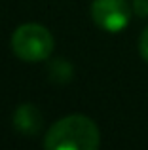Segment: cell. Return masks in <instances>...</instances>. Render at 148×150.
I'll use <instances>...</instances> for the list:
<instances>
[{"label":"cell","mask_w":148,"mask_h":150,"mask_svg":"<svg viewBox=\"0 0 148 150\" xmlns=\"http://www.w3.org/2000/svg\"><path fill=\"white\" fill-rule=\"evenodd\" d=\"M101 133L85 114H68L57 120L44 137V150H99Z\"/></svg>","instance_id":"obj_1"},{"label":"cell","mask_w":148,"mask_h":150,"mask_svg":"<svg viewBox=\"0 0 148 150\" xmlns=\"http://www.w3.org/2000/svg\"><path fill=\"white\" fill-rule=\"evenodd\" d=\"M11 50L21 61H46L53 51V34L40 23H23L11 34Z\"/></svg>","instance_id":"obj_2"},{"label":"cell","mask_w":148,"mask_h":150,"mask_svg":"<svg viewBox=\"0 0 148 150\" xmlns=\"http://www.w3.org/2000/svg\"><path fill=\"white\" fill-rule=\"evenodd\" d=\"M91 17L106 33H120L129 25L131 8L125 0H93Z\"/></svg>","instance_id":"obj_3"},{"label":"cell","mask_w":148,"mask_h":150,"mask_svg":"<svg viewBox=\"0 0 148 150\" xmlns=\"http://www.w3.org/2000/svg\"><path fill=\"white\" fill-rule=\"evenodd\" d=\"M44 118L38 106L30 105V103H23L15 108L13 114V127L17 129L21 135H36L40 133Z\"/></svg>","instance_id":"obj_4"},{"label":"cell","mask_w":148,"mask_h":150,"mask_svg":"<svg viewBox=\"0 0 148 150\" xmlns=\"http://www.w3.org/2000/svg\"><path fill=\"white\" fill-rule=\"evenodd\" d=\"M49 76H51V80L59 82V84H65V82L70 80L72 76V67L68 65L67 61H55L51 65V70H49Z\"/></svg>","instance_id":"obj_5"},{"label":"cell","mask_w":148,"mask_h":150,"mask_svg":"<svg viewBox=\"0 0 148 150\" xmlns=\"http://www.w3.org/2000/svg\"><path fill=\"white\" fill-rule=\"evenodd\" d=\"M139 51H141V55H142V59L148 63V27L144 30H142V34H141V38H139Z\"/></svg>","instance_id":"obj_6"},{"label":"cell","mask_w":148,"mask_h":150,"mask_svg":"<svg viewBox=\"0 0 148 150\" xmlns=\"http://www.w3.org/2000/svg\"><path fill=\"white\" fill-rule=\"evenodd\" d=\"M133 10L139 15H148V0H133Z\"/></svg>","instance_id":"obj_7"}]
</instances>
